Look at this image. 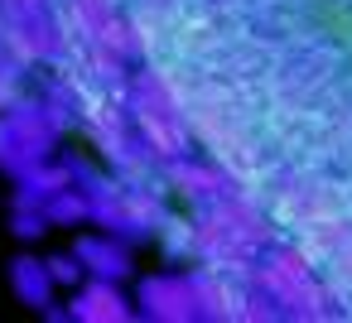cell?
<instances>
[{
	"label": "cell",
	"instance_id": "1",
	"mask_svg": "<svg viewBox=\"0 0 352 323\" xmlns=\"http://www.w3.org/2000/svg\"><path fill=\"white\" fill-rule=\"evenodd\" d=\"M193 227H198V260L193 265H217V270L246 275L256 265V256L270 246L265 217L246 203V193L203 208L193 217Z\"/></svg>",
	"mask_w": 352,
	"mask_h": 323
},
{
	"label": "cell",
	"instance_id": "2",
	"mask_svg": "<svg viewBox=\"0 0 352 323\" xmlns=\"http://www.w3.org/2000/svg\"><path fill=\"white\" fill-rule=\"evenodd\" d=\"M126 116L145 145V155L155 164H169V159H184L193 155V131H188V116L179 107V97L169 92V82L150 68L131 73V87H126Z\"/></svg>",
	"mask_w": 352,
	"mask_h": 323
},
{
	"label": "cell",
	"instance_id": "3",
	"mask_svg": "<svg viewBox=\"0 0 352 323\" xmlns=\"http://www.w3.org/2000/svg\"><path fill=\"white\" fill-rule=\"evenodd\" d=\"M251 289L270 304V313L285 318H323L328 313V289L314 280V265L299 246H265L256 265L246 270Z\"/></svg>",
	"mask_w": 352,
	"mask_h": 323
},
{
	"label": "cell",
	"instance_id": "4",
	"mask_svg": "<svg viewBox=\"0 0 352 323\" xmlns=\"http://www.w3.org/2000/svg\"><path fill=\"white\" fill-rule=\"evenodd\" d=\"M164 217L169 212L160 208V198L135 188L121 174H102L92 183V227H102V232H116L126 241H150Z\"/></svg>",
	"mask_w": 352,
	"mask_h": 323
},
{
	"label": "cell",
	"instance_id": "5",
	"mask_svg": "<svg viewBox=\"0 0 352 323\" xmlns=\"http://www.w3.org/2000/svg\"><path fill=\"white\" fill-rule=\"evenodd\" d=\"M135 313H140V318H155V323L198 318L193 275H188V270H155V275H145L140 289H135Z\"/></svg>",
	"mask_w": 352,
	"mask_h": 323
},
{
	"label": "cell",
	"instance_id": "6",
	"mask_svg": "<svg viewBox=\"0 0 352 323\" xmlns=\"http://www.w3.org/2000/svg\"><path fill=\"white\" fill-rule=\"evenodd\" d=\"M164 179H169V188L188 203V208H212V203H222V198H236L241 193V183L222 169V164H212V159H193V155H184V159H169L164 164Z\"/></svg>",
	"mask_w": 352,
	"mask_h": 323
},
{
	"label": "cell",
	"instance_id": "7",
	"mask_svg": "<svg viewBox=\"0 0 352 323\" xmlns=\"http://www.w3.org/2000/svg\"><path fill=\"white\" fill-rule=\"evenodd\" d=\"M63 309L73 323H126V318H135V299L121 294V280H97V275L73 285Z\"/></svg>",
	"mask_w": 352,
	"mask_h": 323
},
{
	"label": "cell",
	"instance_id": "8",
	"mask_svg": "<svg viewBox=\"0 0 352 323\" xmlns=\"http://www.w3.org/2000/svg\"><path fill=\"white\" fill-rule=\"evenodd\" d=\"M73 256L82 260L87 275L97 280H131L135 275V260H131V241L116 236V232H87L73 241Z\"/></svg>",
	"mask_w": 352,
	"mask_h": 323
},
{
	"label": "cell",
	"instance_id": "9",
	"mask_svg": "<svg viewBox=\"0 0 352 323\" xmlns=\"http://www.w3.org/2000/svg\"><path fill=\"white\" fill-rule=\"evenodd\" d=\"M10 289H15V299L30 304L34 313H44V309L54 304V294H58L49 260H34V256H15V260H10Z\"/></svg>",
	"mask_w": 352,
	"mask_h": 323
},
{
	"label": "cell",
	"instance_id": "10",
	"mask_svg": "<svg viewBox=\"0 0 352 323\" xmlns=\"http://www.w3.org/2000/svg\"><path fill=\"white\" fill-rule=\"evenodd\" d=\"M44 212H49L54 227H92V188L63 183V188L44 203Z\"/></svg>",
	"mask_w": 352,
	"mask_h": 323
},
{
	"label": "cell",
	"instance_id": "11",
	"mask_svg": "<svg viewBox=\"0 0 352 323\" xmlns=\"http://www.w3.org/2000/svg\"><path fill=\"white\" fill-rule=\"evenodd\" d=\"M155 241H160V251H164L169 260H179V265H193V260H198V227H193L188 217H164L160 232H155Z\"/></svg>",
	"mask_w": 352,
	"mask_h": 323
},
{
	"label": "cell",
	"instance_id": "12",
	"mask_svg": "<svg viewBox=\"0 0 352 323\" xmlns=\"http://www.w3.org/2000/svg\"><path fill=\"white\" fill-rule=\"evenodd\" d=\"M10 232H15L20 241H39V236L54 232V222H49V212L34 208V203H15V212H10Z\"/></svg>",
	"mask_w": 352,
	"mask_h": 323
},
{
	"label": "cell",
	"instance_id": "13",
	"mask_svg": "<svg viewBox=\"0 0 352 323\" xmlns=\"http://www.w3.org/2000/svg\"><path fill=\"white\" fill-rule=\"evenodd\" d=\"M25 92H30V82H25V63H20L15 54L0 49V111H6L10 102H20Z\"/></svg>",
	"mask_w": 352,
	"mask_h": 323
},
{
	"label": "cell",
	"instance_id": "14",
	"mask_svg": "<svg viewBox=\"0 0 352 323\" xmlns=\"http://www.w3.org/2000/svg\"><path fill=\"white\" fill-rule=\"evenodd\" d=\"M49 270H54V285H58V289H73V285H82V280H87V270H82V260H78L73 251L49 256Z\"/></svg>",
	"mask_w": 352,
	"mask_h": 323
},
{
	"label": "cell",
	"instance_id": "15",
	"mask_svg": "<svg viewBox=\"0 0 352 323\" xmlns=\"http://www.w3.org/2000/svg\"><path fill=\"white\" fill-rule=\"evenodd\" d=\"M54 0H0V10L6 15H34V10H49Z\"/></svg>",
	"mask_w": 352,
	"mask_h": 323
}]
</instances>
